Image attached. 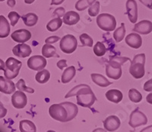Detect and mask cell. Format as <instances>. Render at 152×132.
Wrapping results in <instances>:
<instances>
[{"instance_id": "1", "label": "cell", "mask_w": 152, "mask_h": 132, "mask_svg": "<svg viewBox=\"0 0 152 132\" xmlns=\"http://www.w3.org/2000/svg\"><path fill=\"white\" fill-rule=\"evenodd\" d=\"M76 96L77 104L81 107L90 108L96 101V96L91 87L86 84H80L76 86L69 91L65 98L72 97Z\"/></svg>"}, {"instance_id": "2", "label": "cell", "mask_w": 152, "mask_h": 132, "mask_svg": "<svg viewBox=\"0 0 152 132\" xmlns=\"http://www.w3.org/2000/svg\"><path fill=\"white\" fill-rule=\"evenodd\" d=\"M5 64V67L4 70L5 78L12 80V79L17 77L22 66V63L14 58H9L6 60Z\"/></svg>"}, {"instance_id": "3", "label": "cell", "mask_w": 152, "mask_h": 132, "mask_svg": "<svg viewBox=\"0 0 152 132\" xmlns=\"http://www.w3.org/2000/svg\"><path fill=\"white\" fill-rule=\"evenodd\" d=\"M97 24L99 28L104 31H112L116 26V18L108 13H102L97 18Z\"/></svg>"}, {"instance_id": "4", "label": "cell", "mask_w": 152, "mask_h": 132, "mask_svg": "<svg viewBox=\"0 0 152 132\" xmlns=\"http://www.w3.org/2000/svg\"><path fill=\"white\" fill-rule=\"evenodd\" d=\"M78 42L77 39L72 35H65L60 41L59 47L61 51L66 54H72L77 48Z\"/></svg>"}, {"instance_id": "5", "label": "cell", "mask_w": 152, "mask_h": 132, "mask_svg": "<svg viewBox=\"0 0 152 132\" xmlns=\"http://www.w3.org/2000/svg\"><path fill=\"white\" fill-rule=\"evenodd\" d=\"M49 114L50 117L54 120L60 122H66L67 119V111L65 107L61 103L59 104H53L50 107Z\"/></svg>"}, {"instance_id": "6", "label": "cell", "mask_w": 152, "mask_h": 132, "mask_svg": "<svg viewBox=\"0 0 152 132\" xmlns=\"http://www.w3.org/2000/svg\"><path fill=\"white\" fill-rule=\"evenodd\" d=\"M148 123V118L142 111L138 108L135 109L131 113L129 117V125L133 128H138L142 125H145Z\"/></svg>"}, {"instance_id": "7", "label": "cell", "mask_w": 152, "mask_h": 132, "mask_svg": "<svg viewBox=\"0 0 152 132\" xmlns=\"http://www.w3.org/2000/svg\"><path fill=\"white\" fill-rule=\"evenodd\" d=\"M27 64L31 70H35V71H40V70H43L47 66V61L43 56L34 55L28 59Z\"/></svg>"}, {"instance_id": "8", "label": "cell", "mask_w": 152, "mask_h": 132, "mask_svg": "<svg viewBox=\"0 0 152 132\" xmlns=\"http://www.w3.org/2000/svg\"><path fill=\"white\" fill-rule=\"evenodd\" d=\"M12 103L15 108L21 109L26 106L28 103V98L21 91H16L12 96Z\"/></svg>"}, {"instance_id": "9", "label": "cell", "mask_w": 152, "mask_h": 132, "mask_svg": "<svg viewBox=\"0 0 152 132\" xmlns=\"http://www.w3.org/2000/svg\"><path fill=\"white\" fill-rule=\"evenodd\" d=\"M126 13L128 15L129 20L132 24H135L138 19V5L135 0H127L126 4Z\"/></svg>"}, {"instance_id": "10", "label": "cell", "mask_w": 152, "mask_h": 132, "mask_svg": "<svg viewBox=\"0 0 152 132\" xmlns=\"http://www.w3.org/2000/svg\"><path fill=\"white\" fill-rule=\"evenodd\" d=\"M12 39L19 44H23L29 41L31 38V33L28 30L18 29L15 31L11 35Z\"/></svg>"}, {"instance_id": "11", "label": "cell", "mask_w": 152, "mask_h": 132, "mask_svg": "<svg viewBox=\"0 0 152 132\" xmlns=\"http://www.w3.org/2000/svg\"><path fill=\"white\" fill-rule=\"evenodd\" d=\"M121 122L119 118L116 115H110L107 117L104 122V128L107 131H115L120 127Z\"/></svg>"}, {"instance_id": "12", "label": "cell", "mask_w": 152, "mask_h": 132, "mask_svg": "<svg viewBox=\"0 0 152 132\" xmlns=\"http://www.w3.org/2000/svg\"><path fill=\"white\" fill-rule=\"evenodd\" d=\"M12 52L16 57L25 58L30 56V54L32 52V50H31V47L29 45L26 44L25 43H23L18 44L15 46L12 49Z\"/></svg>"}, {"instance_id": "13", "label": "cell", "mask_w": 152, "mask_h": 132, "mask_svg": "<svg viewBox=\"0 0 152 132\" xmlns=\"http://www.w3.org/2000/svg\"><path fill=\"white\" fill-rule=\"evenodd\" d=\"M133 31L141 35H148L152 31V22L148 20H143L135 24Z\"/></svg>"}, {"instance_id": "14", "label": "cell", "mask_w": 152, "mask_h": 132, "mask_svg": "<svg viewBox=\"0 0 152 132\" xmlns=\"http://www.w3.org/2000/svg\"><path fill=\"white\" fill-rule=\"evenodd\" d=\"M15 84L11 80L0 76V92L5 94H12L15 92Z\"/></svg>"}, {"instance_id": "15", "label": "cell", "mask_w": 152, "mask_h": 132, "mask_svg": "<svg viewBox=\"0 0 152 132\" xmlns=\"http://www.w3.org/2000/svg\"><path fill=\"white\" fill-rule=\"evenodd\" d=\"M126 43L132 48L138 49L142 45V38L138 34L131 33L126 36Z\"/></svg>"}, {"instance_id": "16", "label": "cell", "mask_w": 152, "mask_h": 132, "mask_svg": "<svg viewBox=\"0 0 152 132\" xmlns=\"http://www.w3.org/2000/svg\"><path fill=\"white\" fill-rule=\"evenodd\" d=\"M145 64L140 63H131L129 67V73L135 79H141L145 76Z\"/></svg>"}, {"instance_id": "17", "label": "cell", "mask_w": 152, "mask_h": 132, "mask_svg": "<svg viewBox=\"0 0 152 132\" xmlns=\"http://www.w3.org/2000/svg\"><path fill=\"white\" fill-rule=\"evenodd\" d=\"M61 104L64 106L65 108L66 109V111H67L68 116L67 119H66V122L72 120L77 116L78 112V106L76 105L75 104L70 103V102H65V103H62Z\"/></svg>"}, {"instance_id": "18", "label": "cell", "mask_w": 152, "mask_h": 132, "mask_svg": "<svg viewBox=\"0 0 152 132\" xmlns=\"http://www.w3.org/2000/svg\"><path fill=\"white\" fill-rule=\"evenodd\" d=\"M62 18H63L62 22H64V24L67 25H74L77 24L80 20V15L78 13L74 11L67 12Z\"/></svg>"}, {"instance_id": "19", "label": "cell", "mask_w": 152, "mask_h": 132, "mask_svg": "<svg viewBox=\"0 0 152 132\" xmlns=\"http://www.w3.org/2000/svg\"><path fill=\"white\" fill-rule=\"evenodd\" d=\"M105 96L107 100L117 104L122 101L123 95L121 91L118 90V89H110L106 92Z\"/></svg>"}, {"instance_id": "20", "label": "cell", "mask_w": 152, "mask_h": 132, "mask_svg": "<svg viewBox=\"0 0 152 132\" xmlns=\"http://www.w3.org/2000/svg\"><path fill=\"white\" fill-rule=\"evenodd\" d=\"M122 68L121 67H114L109 63L106 66V74L110 79L117 80L120 79L122 76Z\"/></svg>"}, {"instance_id": "21", "label": "cell", "mask_w": 152, "mask_h": 132, "mask_svg": "<svg viewBox=\"0 0 152 132\" xmlns=\"http://www.w3.org/2000/svg\"><path fill=\"white\" fill-rule=\"evenodd\" d=\"M10 31V24L8 20L3 15H0V38H7Z\"/></svg>"}, {"instance_id": "22", "label": "cell", "mask_w": 152, "mask_h": 132, "mask_svg": "<svg viewBox=\"0 0 152 132\" xmlns=\"http://www.w3.org/2000/svg\"><path fill=\"white\" fill-rule=\"evenodd\" d=\"M91 77L92 81L96 85L100 87H107L112 84V83L110 82L105 77L101 74H99V73H92Z\"/></svg>"}, {"instance_id": "23", "label": "cell", "mask_w": 152, "mask_h": 132, "mask_svg": "<svg viewBox=\"0 0 152 132\" xmlns=\"http://www.w3.org/2000/svg\"><path fill=\"white\" fill-rule=\"evenodd\" d=\"M76 74V70L75 67L74 66H69L64 70V72L62 73V78H61V81L62 83H68L71 81L73 78L75 77Z\"/></svg>"}, {"instance_id": "24", "label": "cell", "mask_w": 152, "mask_h": 132, "mask_svg": "<svg viewBox=\"0 0 152 132\" xmlns=\"http://www.w3.org/2000/svg\"><path fill=\"white\" fill-rule=\"evenodd\" d=\"M42 54H43V57H44L45 58H53V57L59 58V55L56 54V47H53L52 44H46L43 46Z\"/></svg>"}, {"instance_id": "25", "label": "cell", "mask_w": 152, "mask_h": 132, "mask_svg": "<svg viewBox=\"0 0 152 132\" xmlns=\"http://www.w3.org/2000/svg\"><path fill=\"white\" fill-rule=\"evenodd\" d=\"M21 132H37V128L34 122L30 120H22L19 124Z\"/></svg>"}, {"instance_id": "26", "label": "cell", "mask_w": 152, "mask_h": 132, "mask_svg": "<svg viewBox=\"0 0 152 132\" xmlns=\"http://www.w3.org/2000/svg\"><path fill=\"white\" fill-rule=\"evenodd\" d=\"M21 18L24 21V24L28 27L34 26L38 21V16L34 13H31V12L23 15Z\"/></svg>"}, {"instance_id": "27", "label": "cell", "mask_w": 152, "mask_h": 132, "mask_svg": "<svg viewBox=\"0 0 152 132\" xmlns=\"http://www.w3.org/2000/svg\"><path fill=\"white\" fill-rule=\"evenodd\" d=\"M50 78V73L47 70H42L38 72L35 76V79L37 83L40 84H44L49 81Z\"/></svg>"}, {"instance_id": "28", "label": "cell", "mask_w": 152, "mask_h": 132, "mask_svg": "<svg viewBox=\"0 0 152 132\" xmlns=\"http://www.w3.org/2000/svg\"><path fill=\"white\" fill-rule=\"evenodd\" d=\"M62 24V20L60 18H55L51 21L48 22L47 24V29L50 32H53V31H57L59 28H61Z\"/></svg>"}, {"instance_id": "29", "label": "cell", "mask_w": 152, "mask_h": 132, "mask_svg": "<svg viewBox=\"0 0 152 132\" xmlns=\"http://www.w3.org/2000/svg\"><path fill=\"white\" fill-rule=\"evenodd\" d=\"M126 27L124 23H121V26L116 29L113 32V38L116 42H121L126 35Z\"/></svg>"}, {"instance_id": "30", "label": "cell", "mask_w": 152, "mask_h": 132, "mask_svg": "<svg viewBox=\"0 0 152 132\" xmlns=\"http://www.w3.org/2000/svg\"><path fill=\"white\" fill-rule=\"evenodd\" d=\"M95 2L96 0H78L75 3V7L78 11H84L90 7Z\"/></svg>"}, {"instance_id": "31", "label": "cell", "mask_w": 152, "mask_h": 132, "mask_svg": "<svg viewBox=\"0 0 152 132\" xmlns=\"http://www.w3.org/2000/svg\"><path fill=\"white\" fill-rule=\"evenodd\" d=\"M128 60L131 61V60L129 58H124V57H114L111 58L108 63L114 67H121L122 65Z\"/></svg>"}, {"instance_id": "32", "label": "cell", "mask_w": 152, "mask_h": 132, "mask_svg": "<svg viewBox=\"0 0 152 132\" xmlns=\"http://www.w3.org/2000/svg\"><path fill=\"white\" fill-rule=\"evenodd\" d=\"M129 98L132 103H138L142 100V95L137 89H131L129 91Z\"/></svg>"}, {"instance_id": "33", "label": "cell", "mask_w": 152, "mask_h": 132, "mask_svg": "<svg viewBox=\"0 0 152 132\" xmlns=\"http://www.w3.org/2000/svg\"><path fill=\"white\" fill-rule=\"evenodd\" d=\"M94 53L97 57H102L107 53V48L104 44L100 41H97L95 44L94 47L93 48Z\"/></svg>"}, {"instance_id": "34", "label": "cell", "mask_w": 152, "mask_h": 132, "mask_svg": "<svg viewBox=\"0 0 152 132\" xmlns=\"http://www.w3.org/2000/svg\"><path fill=\"white\" fill-rule=\"evenodd\" d=\"M15 87L18 89V91H21V92H27L28 93H34V89L31 88V87L27 86L25 84V82L23 79L19 80L17 82V83L15 84Z\"/></svg>"}, {"instance_id": "35", "label": "cell", "mask_w": 152, "mask_h": 132, "mask_svg": "<svg viewBox=\"0 0 152 132\" xmlns=\"http://www.w3.org/2000/svg\"><path fill=\"white\" fill-rule=\"evenodd\" d=\"M80 41L81 42V45L83 46V47H91L93 46V39L88 34L84 33L80 35Z\"/></svg>"}, {"instance_id": "36", "label": "cell", "mask_w": 152, "mask_h": 132, "mask_svg": "<svg viewBox=\"0 0 152 132\" xmlns=\"http://www.w3.org/2000/svg\"><path fill=\"white\" fill-rule=\"evenodd\" d=\"M100 12V2L97 1L88 9V15L91 17H95L99 14Z\"/></svg>"}, {"instance_id": "37", "label": "cell", "mask_w": 152, "mask_h": 132, "mask_svg": "<svg viewBox=\"0 0 152 132\" xmlns=\"http://www.w3.org/2000/svg\"><path fill=\"white\" fill-rule=\"evenodd\" d=\"M8 18L10 20V24L12 26H15L18 20L20 19L21 16L19 15L18 13L16 12H10L8 15Z\"/></svg>"}, {"instance_id": "38", "label": "cell", "mask_w": 152, "mask_h": 132, "mask_svg": "<svg viewBox=\"0 0 152 132\" xmlns=\"http://www.w3.org/2000/svg\"><path fill=\"white\" fill-rule=\"evenodd\" d=\"M140 63L142 64L145 63V54H137L134 57L133 60H132L131 63Z\"/></svg>"}, {"instance_id": "39", "label": "cell", "mask_w": 152, "mask_h": 132, "mask_svg": "<svg viewBox=\"0 0 152 132\" xmlns=\"http://www.w3.org/2000/svg\"><path fill=\"white\" fill-rule=\"evenodd\" d=\"M65 12H66V10H65L64 8L59 7V8H57L56 9H55V11H54L53 15L56 16V18L63 17V15H65Z\"/></svg>"}, {"instance_id": "40", "label": "cell", "mask_w": 152, "mask_h": 132, "mask_svg": "<svg viewBox=\"0 0 152 132\" xmlns=\"http://www.w3.org/2000/svg\"><path fill=\"white\" fill-rule=\"evenodd\" d=\"M60 40V38L58 36H50L49 38H47L45 40L46 44H52L56 43L58 41Z\"/></svg>"}, {"instance_id": "41", "label": "cell", "mask_w": 152, "mask_h": 132, "mask_svg": "<svg viewBox=\"0 0 152 132\" xmlns=\"http://www.w3.org/2000/svg\"><path fill=\"white\" fill-rule=\"evenodd\" d=\"M143 89L146 92H152V78L144 84Z\"/></svg>"}, {"instance_id": "42", "label": "cell", "mask_w": 152, "mask_h": 132, "mask_svg": "<svg viewBox=\"0 0 152 132\" xmlns=\"http://www.w3.org/2000/svg\"><path fill=\"white\" fill-rule=\"evenodd\" d=\"M56 66H58V68L59 69H60V70H63L65 67H67V60H59V62L57 63H56Z\"/></svg>"}, {"instance_id": "43", "label": "cell", "mask_w": 152, "mask_h": 132, "mask_svg": "<svg viewBox=\"0 0 152 132\" xmlns=\"http://www.w3.org/2000/svg\"><path fill=\"white\" fill-rule=\"evenodd\" d=\"M7 114V109L4 107L3 104L0 102V118H2Z\"/></svg>"}, {"instance_id": "44", "label": "cell", "mask_w": 152, "mask_h": 132, "mask_svg": "<svg viewBox=\"0 0 152 132\" xmlns=\"http://www.w3.org/2000/svg\"><path fill=\"white\" fill-rule=\"evenodd\" d=\"M139 1L146 7L152 10V0H139Z\"/></svg>"}, {"instance_id": "45", "label": "cell", "mask_w": 152, "mask_h": 132, "mask_svg": "<svg viewBox=\"0 0 152 132\" xmlns=\"http://www.w3.org/2000/svg\"><path fill=\"white\" fill-rule=\"evenodd\" d=\"M65 0H51V5H61Z\"/></svg>"}, {"instance_id": "46", "label": "cell", "mask_w": 152, "mask_h": 132, "mask_svg": "<svg viewBox=\"0 0 152 132\" xmlns=\"http://www.w3.org/2000/svg\"><path fill=\"white\" fill-rule=\"evenodd\" d=\"M7 5L10 7L13 8L15 5H16V1L15 0H8L7 1Z\"/></svg>"}, {"instance_id": "47", "label": "cell", "mask_w": 152, "mask_h": 132, "mask_svg": "<svg viewBox=\"0 0 152 132\" xmlns=\"http://www.w3.org/2000/svg\"><path fill=\"white\" fill-rule=\"evenodd\" d=\"M140 132H152V125L143 128Z\"/></svg>"}, {"instance_id": "48", "label": "cell", "mask_w": 152, "mask_h": 132, "mask_svg": "<svg viewBox=\"0 0 152 132\" xmlns=\"http://www.w3.org/2000/svg\"><path fill=\"white\" fill-rule=\"evenodd\" d=\"M146 100H147V102L149 104L152 105V92H151V93L148 95L147 97H146Z\"/></svg>"}, {"instance_id": "49", "label": "cell", "mask_w": 152, "mask_h": 132, "mask_svg": "<svg viewBox=\"0 0 152 132\" xmlns=\"http://www.w3.org/2000/svg\"><path fill=\"white\" fill-rule=\"evenodd\" d=\"M5 63L3 62L2 59H0V70H5Z\"/></svg>"}, {"instance_id": "50", "label": "cell", "mask_w": 152, "mask_h": 132, "mask_svg": "<svg viewBox=\"0 0 152 132\" xmlns=\"http://www.w3.org/2000/svg\"><path fill=\"white\" fill-rule=\"evenodd\" d=\"M92 132H107V131L105 130V129H103V128H96L95 130H94Z\"/></svg>"}, {"instance_id": "51", "label": "cell", "mask_w": 152, "mask_h": 132, "mask_svg": "<svg viewBox=\"0 0 152 132\" xmlns=\"http://www.w3.org/2000/svg\"><path fill=\"white\" fill-rule=\"evenodd\" d=\"M35 0H24V2L26 4H32Z\"/></svg>"}, {"instance_id": "52", "label": "cell", "mask_w": 152, "mask_h": 132, "mask_svg": "<svg viewBox=\"0 0 152 132\" xmlns=\"http://www.w3.org/2000/svg\"><path fill=\"white\" fill-rule=\"evenodd\" d=\"M47 132H56V131H52V130H49V131H47Z\"/></svg>"}, {"instance_id": "53", "label": "cell", "mask_w": 152, "mask_h": 132, "mask_svg": "<svg viewBox=\"0 0 152 132\" xmlns=\"http://www.w3.org/2000/svg\"><path fill=\"white\" fill-rule=\"evenodd\" d=\"M3 1H5V0H0V2H3Z\"/></svg>"}]
</instances>
